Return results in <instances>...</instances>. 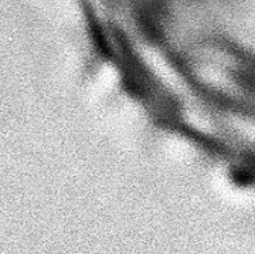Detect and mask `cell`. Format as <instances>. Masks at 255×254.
I'll list each match as a JSON object with an SVG mask.
<instances>
[{
    "label": "cell",
    "mask_w": 255,
    "mask_h": 254,
    "mask_svg": "<svg viewBox=\"0 0 255 254\" xmlns=\"http://www.w3.org/2000/svg\"><path fill=\"white\" fill-rule=\"evenodd\" d=\"M247 81L250 82L253 85V88L255 90V65H253V68H250L246 74Z\"/></svg>",
    "instance_id": "6da1fadb"
}]
</instances>
